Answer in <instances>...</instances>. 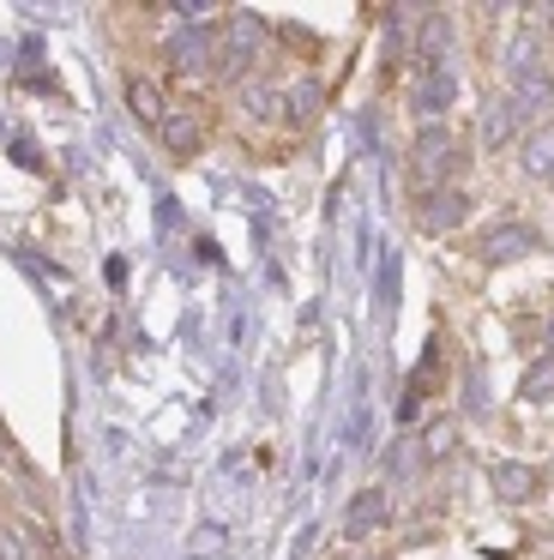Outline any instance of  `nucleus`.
Listing matches in <instances>:
<instances>
[{
    "mask_svg": "<svg viewBox=\"0 0 554 560\" xmlns=\"http://www.w3.org/2000/svg\"><path fill=\"white\" fill-rule=\"evenodd\" d=\"M452 163H458L452 133H446V127H422L416 145H409V175H416L422 187H440L446 175H452Z\"/></svg>",
    "mask_w": 554,
    "mask_h": 560,
    "instance_id": "f257e3e1",
    "label": "nucleus"
},
{
    "mask_svg": "<svg viewBox=\"0 0 554 560\" xmlns=\"http://www.w3.org/2000/svg\"><path fill=\"white\" fill-rule=\"evenodd\" d=\"M163 55H169L175 73H211L217 67V31L211 25H181L175 37L163 43Z\"/></svg>",
    "mask_w": 554,
    "mask_h": 560,
    "instance_id": "f03ea898",
    "label": "nucleus"
},
{
    "mask_svg": "<svg viewBox=\"0 0 554 560\" xmlns=\"http://www.w3.org/2000/svg\"><path fill=\"white\" fill-rule=\"evenodd\" d=\"M536 247H542V235L530 230V223H494V230L482 235V247H476V254L488 259V266H512V259L536 254Z\"/></svg>",
    "mask_w": 554,
    "mask_h": 560,
    "instance_id": "7ed1b4c3",
    "label": "nucleus"
},
{
    "mask_svg": "<svg viewBox=\"0 0 554 560\" xmlns=\"http://www.w3.org/2000/svg\"><path fill=\"white\" fill-rule=\"evenodd\" d=\"M385 518H392V494H385V488H361V494L349 500V512H344V536L361 542V536L385 530Z\"/></svg>",
    "mask_w": 554,
    "mask_h": 560,
    "instance_id": "20e7f679",
    "label": "nucleus"
},
{
    "mask_svg": "<svg viewBox=\"0 0 554 560\" xmlns=\"http://www.w3.org/2000/svg\"><path fill=\"white\" fill-rule=\"evenodd\" d=\"M470 218V194H458V187H434L428 199H422V230L428 235H446V230H458V223Z\"/></svg>",
    "mask_w": 554,
    "mask_h": 560,
    "instance_id": "39448f33",
    "label": "nucleus"
},
{
    "mask_svg": "<svg viewBox=\"0 0 554 560\" xmlns=\"http://www.w3.org/2000/svg\"><path fill=\"white\" fill-rule=\"evenodd\" d=\"M223 55H235V61H259V49H265V19L259 13H229V31H223V43H217Z\"/></svg>",
    "mask_w": 554,
    "mask_h": 560,
    "instance_id": "423d86ee",
    "label": "nucleus"
},
{
    "mask_svg": "<svg viewBox=\"0 0 554 560\" xmlns=\"http://www.w3.org/2000/svg\"><path fill=\"white\" fill-rule=\"evenodd\" d=\"M518 121H524V115L512 109V97L482 103V151H506V145H512V133H518Z\"/></svg>",
    "mask_w": 554,
    "mask_h": 560,
    "instance_id": "0eeeda50",
    "label": "nucleus"
},
{
    "mask_svg": "<svg viewBox=\"0 0 554 560\" xmlns=\"http://www.w3.org/2000/svg\"><path fill=\"white\" fill-rule=\"evenodd\" d=\"M488 482H494V494H500V500H512V506H518V500H530V494L542 488V476L530 470V464H512V458H500V464L488 470Z\"/></svg>",
    "mask_w": 554,
    "mask_h": 560,
    "instance_id": "6e6552de",
    "label": "nucleus"
},
{
    "mask_svg": "<svg viewBox=\"0 0 554 560\" xmlns=\"http://www.w3.org/2000/svg\"><path fill=\"white\" fill-rule=\"evenodd\" d=\"M512 109H518V115H542V109H554V79L542 73V67H530V73H518V79H512Z\"/></svg>",
    "mask_w": 554,
    "mask_h": 560,
    "instance_id": "1a4fd4ad",
    "label": "nucleus"
},
{
    "mask_svg": "<svg viewBox=\"0 0 554 560\" xmlns=\"http://www.w3.org/2000/svg\"><path fill=\"white\" fill-rule=\"evenodd\" d=\"M452 91H458L452 73H446V67H434V73L416 85V115H422L428 127H440V115H446V103H452Z\"/></svg>",
    "mask_w": 554,
    "mask_h": 560,
    "instance_id": "9d476101",
    "label": "nucleus"
},
{
    "mask_svg": "<svg viewBox=\"0 0 554 560\" xmlns=\"http://www.w3.org/2000/svg\"><path fill=\"white\" fill-rule=\"evenodd\" d=\"M157 133H163V145H169V158H193V151H199V121H193L187 109H169L163 115V127H157Z\"/></svg>",
    "mask_w": 554,
    "mask_h": 560,
    "instance_id": "9b49d317",
    "label": "nucleus"
},
{
    "mask_svg": "<svg viewBox=\"0 0 554 560\" xmlns=\"http://www.w3.org/2000/svg\"><path fill=\"white\" fill-rule=\"evenodd\" d=\"M518 163H524V175H536V182H554V127H536V133L524 139V151H518Z\"/></svg>",
    "mask_w": 554,
    "mask_h": 560,
    "instance_id": "f8f14e48",
    "label": "nucleus"
},
{
    "mask_svg": "<svg viewBox=\"0 0 554 560\" xmlns=\"http://www.w3.org/2000/svg\"><path fill=\"white\" fill-rule=\"evenodd\" d=\"M127 109L139 115L145 127H163V115H169L163 109V91H157L151 79H132V85H127Z\"/></svg>",
    "mask_w": 554,
    "mask_h": 560,
    "instance_id": "ddd939ff",
    "label": "nucleus"
},
{
    "mask_svg": "<svg viewBox=\"0 0 554 560\" xmlns=\"http://www.w3.org/2000/svg\"><path fill=\"white\" fill-rule=\"evenodd\" d=\"M241 109H247L253 121H277V115H284V91H272V85H241Z\"/></svg>",
    "mask_w": 554,
    "mask_h": 560,
    "instance_id": "4468645a",
    "label": "nucleus"
},
{
    "mask_svg": "<svg viewBox=\"0 0 554 560\" xmlns=\"http://www.w3.org/2000/svg\"><path fill=\"white\" fill-rule=\"evenodd\" d=\"M284 109L296 115V121H313V115H320V85H313V79H296V85L284 91Z\"/></svg>",
    "mask_w": 554,
    "mask_h": 560,
    "instance_id": "2eb2a0df",
    "label": "nucleus"
},
{
    "mask_svg": "<svg viewBox=\"0 0 554 560\" xmlns=\"http://www.w3.org/2000/svg\"><path fill=\"white\" fill-rule=\"evenodd\" d=\"M518 392H524L530 404L554 398V355H549V362H536V368H530V374H524V386H518Z\"/></svg>",
    "mask_w": 554,
    "mask_h": 560,
    "instance_id": "dca6fc26",
    "label": "nucleus"
},
{
    "mask_svg": "<svg viewBox=\"0 0 554 560\" xmlns=\"http://www.w3.org/2000/svg\"><path fill=\"white\" fill-rule=\"evenodd\" d=\"M530 67H542L536 61V37H512V43H506V73H530Z\"/></svg>",
    "mask_w": 554,
    "mask_h": 560,
    "instance_id": "f3484780",
    "label": "nucleus"
},
{
    "mask_svg": "<svg viewBox=\"0 0 554 560\" xmlns=\"http://www.w3.org/2000/svg\"><path fill=\"white\" fill-rule=\"evenodd\" d=\"M422 452H428V458H446V452H452V422H428V434H422Z\"/></svg>",
    "mask_w": 554,
    "mask_h": 560,
    "instance_id": "a211bd4d",
    "label": "nucleus"
},
{
    "mask_svg": "<svg viewBox=\"0 0 554 560\" xmlns=\"http://www.w3.org/2000/svg\"><path fill=\"white\" fill-rule=\"evenodd\" d=\"M470 410H482V404H488V380H482V368H470Z\"/></svg>",
    "mask_w": 554,
    "mask_h": 560,
    "instance_id": "6ab92c4d",
    "label": "nucleus"
},
{
    "mask_svg": "<svg viewBox=\"0 0 554 560\" xmlns=\"http://www.w3.org/2000/svg\"><path fill=\"white\" fill-rule=\"evenodd\" d=\"M0 458H7V464H19V452H12V440H7V434H0Z\"/></svg>",
    "mask_w": 554,
    "mask_h": 560,
    "instance_id": "aec40b11",
    "label": "nucleus"
}]
</instances>
